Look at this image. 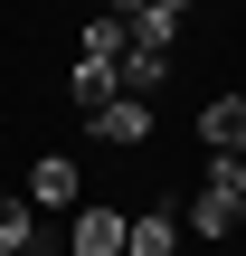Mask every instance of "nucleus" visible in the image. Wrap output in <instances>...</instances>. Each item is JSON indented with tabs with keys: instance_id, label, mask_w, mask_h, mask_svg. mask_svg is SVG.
I'll list each match as a JSON object with an SVG mask.
<instances>
[{
	"instance_id": "obj_5",
	"label": "nucleus",
	"mask_w": 246,
	"mask_h": 256,
	"mask_svg": "<svg viewBox=\"0 0 246 256\" xmlns=\"http://www.w3.org/2000/svg\"><path fill=\"white\" fill-rule=\"evenodd\" d=\"M114 86H123V95H142V104H152V95H161V86H171V57H161V48H123V66H114Z\"/></svg>"
},
{
	"instance_id": "obj_2",
	"label": "nucleus",
	"mask_w": 246,
	"mask_h": 256,
	"mask_svg": "<svg viewBox=\"0 0 246 256\" xmlns=\"http://www.w3.org/2000/svg\"><path fill=\"white\" fill-rule=\"evenodd\" d=\"M85 133H95V142H152V104H142V95H114V104L85 114Z\"/></svg>"
},
{
	"instance_id": "obj_12",
	"label": "nucleus",
	"mask_w": 246,
	"mask_h": 256,
	"mask_svg": "<svg viewBox=\"0 0 246 256\" xmlns=\"http://www.w3.org/2000/svg\"><path fill=\"white\" fill-rule=\"evenodd\" d=\"M28 247V200H0V256Z\"/></svg>"
},
{
	"instance_id": "obj_14",
	"label": "nucleus",
	"mask_w": 246,
	"mask_h": 256,
	"mask_svg": "<svg viewBox=\"0 0 246 256\" xmlns=\"http://www.w3.org/2000/svg\"><path fill=\"white\" fill-rule=\"evenodd\" d=\"M161 10H190V0H161Z\"/></svg>"
},
{
	"instance_id": "obj_13",
	"label": "nucleus",
	"mask_w": 246,
	"mask_h": 256,
	"mask_svg": "<svg viewBox=\"0 0 246 256\" xmlns=\"http://www.w3.org/2000/svg\"><path fill=\"white\" fill-rule=\"evenodd\" d=\"M104 10H114V19H133V10H142V0H104Z\"/></svg>"
},
{
	"instance_id": "obj_3",
	"label": "nucleus",
	"mask_w": 246,
	"mask_h": 256,
	"mask_svg": "<svg viewBox=\"0 0 246 256\" xmlns=\"http://www.w3.org/2000/svg\"><path fill=\"white\" fill-rule=\"evenodd\" d=\"M123 228H133L123 209H95V200H85L76 228H66V247H76V256H123Z\"/></svg>"
},
{
	"instance_id": "obj_11",
	"label": "nucleus",
	"mask_w": 246,
	"mask_h": 256,
	"mask_svg": "<svg viewBox=\"0 0 246 256\" xmlns=\"http://www.w3.org/2000/svg\"><path fill=\"white\" fill-rule=\"evenodd\" d=\"M209 190H228L237 218H246V152H209Z\"/></svg>"
},
{
	"instance_id": "obj_15",
	"label": "nucleus",
	"mask_w": 246,
	"mask_h": 256,
	"mask_svg": "<svg viewBox=\"0 0 246 256\" xmlns=\"http://www.w3.org/2000/svg\"><path fill=\"white\" fill-rule=\"evenodd\" d=\"M19 256H38V247H19Z\"/></svg>"
},
{
	"instance_id": "obj_6",
	"label": "nucleus",
	"mask_w": 246,
	"mask_h": 256,
	"mask_svg": "<svg viewBox=\"0 0 246 256\" xmlns=\"http://www.w3.org/2000/svg\"><path fill=\"white\" fill-rule=\"evenodd\" d=\"M171 247H180V209H142L123 228V256H171Z\"/></svg>"
},
{
	"instance_id": "obj_4",
	"label": "nucleus",
	"mask_w": 246,
	"mask_h": 256,
	"mask_svg": "<svg viewBox=\"0 0 246 256\" xmlns=\"http://www.w3.org/2000/svg\"><path fill=\"white\" fill-rule=\"evenodd\" d=\"M199 142H209V152H246V95L199 104Z\"/></svg>"
},
{
	"instance_id": "obj_7",
	"label": "nucleus",
	"mask_w": 246,
	"mask_h": 256,
	"mask_svg": "<svg viewBox=\"0 0 246 256\" xmlns=\"http://www.w3.org/2000/svg\"><path fill=\"white\" fill-rule=\"evenodd\" d=\"M123 48H133V28H123L114 10H95V19H85V48H76V57H95V66H123Z\"/></svg>"
},
{
	"instance_id": "obj_10",
	"label": "nucleus",
	"mask_w": 246,
	"mask_h": 256,
	"mask_svg": "<svg viewBox=\"0 0 246 256\" xmlns=\"http://www.w3.org/2000/svg\"><path fill=\"white\" fill-rule=\"evenodd\" d=\"M66 86H76V104H85V114L123 95V86H114V66H95V57H76V76H66Z\"/></svg>"
},
{
	"instance_id": "obj_9",
	"label": "nucleus",
	"mask_w": 246,
	"mask_h": 256,
	"mask_svg": "<svg viewBox=\"0 0 246 256\" xmlns=\"http://www.w3.org/2000/svg\"><path fill=\"white\" fill-rule=\"evenodd\" d=\"M190 228H199V238H237L246 218H237V200H228V190H199V200H190Z\"/></svg>"
},
{
	"instance_id": "obj_8",
	"label": "nucleus",
	"mask_w": 246,
	"mask_h": 256,
	"mask_svg": "<svg viewBox=\"0 0 246 256\" xmlns=\"http://www.w3.org/2000/svg\"><path fill=\"white\" fill-rule=\"evenodd\" d=\"M123 28H133V48H161V57H171V38H180V10H161V0H142V10H133Z\"/></svg>"
},
{
	"instance_id": "obj_1",
	"label": "nucleus",
	"mask_w": 246,
	"mask_h": 256,
	"mask_svg": "<svg viewBox=\"0 0 246 256\" xmlns=\"http://www.w3.org/2000/svg\"><path fill=\"white\" fill-rule=\"evenodd\" d=\"M28 200H38V209H85V171H76L66 152H38V162H28Z\"/></svg>"
}]
</instances>
